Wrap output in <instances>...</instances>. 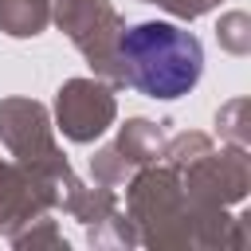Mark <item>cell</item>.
I'll list each match as a JSON object with an SVG mask.
<instances>
[{
	"mask_svg": "<svg viewBox=\"0 0 251 251\" xmlns=\"http://www.w3.org/2000/svg\"><path fill=\"white\" fill-rule=\"evenodd\" d=\"M118 67L129 86L149 98H180L200 82L204 47L196 35L165 20L133 24L118 39Z\"/></svg>",
	"mask_w": 251,
	"mask_h": 251,
	"instance_id": "1",
	"label": "cell"
}]
</instances>
